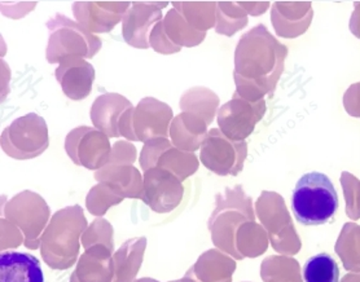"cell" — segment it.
<instances>
[{"instance_id":"1","label":"cell","mask_w":360,"mask_h":282,"mask_svg":"<svg viewBox=\"0 0 360 282\" xmlns=\"http://www.w3.org/2000/svg\"><path fill=\"white\" fill-rule=\"evenodd\" d=\"M288 49L258 25L244 34L235 52L236 92L248 101H259L271 95L284 72Z\"/></svg>"},{"instance_id":"2","label":"cell","mask_w":360,"mask_h":282,"mask_svg":"<svg viewBox=\"0 0 360 282\" xmlns=\"http://www.w3.org/2000/svg\"><path fill=\"white\" fill-rule=\"evenodd\" d=\"M87 226V219L79 205L58 210L41 234L43 262L58 271H65L78 263L81 237Z\"/></svg>"},{"instance_id":"3","label":"cell","mask_w":360,"mask_h":282,"mask_svg":"<svg viewBox=\"0 0 360 282\" xmlns=\"http://www.w3.org/2000/svg\"><path fill=\"white\" fill-rule=\"evenodd\" d=\"M248 220H255L252 198L246 196L241 186L226 188L223 193L217 196V206L209 219L214 245L232 258L243 260L236 249V234L240 226Z\"/></svg>"},{"instance_id":"4","label":"cell","mask_w":360,"mask_h":282,"mask_svg":"<svg viewBox=\"0 0 360 282\" xmlns=\"http://www.w3.org/2000/svg\"><path fill=\"white\" fill-rule=\"evenodd\" d=\"M338 194L332 180L318 171L304 174L292 194V210L302 226H323L335 218Z\"/></svg>"},{"instance_id":"5","label":"cell","mask_w":360,"mask_h":282,"mask_svg":"<svg viewBox=\"0 0 360 282\" xmlns=\"http://www.w3.org/2000/svg\"><path fill=\"white\" fill-rule=\"evenodd\" d=\"M46 25L49 32L46 51L49 64H58L69 56L92 58L101 49L103 43L98 35L61 13L52 17Z\"/></svg>"},{"instance_id":"6","label":"cell","mask_w":360,"mask_h":282,"mask_svg":"<svg viewBox=\"0 0 360 282\" xmlns=\"http://www.w3.org/2000/svg\"><path fill=\"white\" fill-rule=\"evenodd\" d=\"M255 210L274 250L287 257L298 254L302 242L295 232L284 198L275 192L264 191L255 203Z\"/></svg>"},{"instance_id":"7","label":"cell","mask_w":360,"mask_h":282,"mask_svg":"<svg viewBox=\"0 0 360 282\" xmlns=\"http://www.w3.org/2000/svg\"><path fill=\"white\" fill-rule=\"evenodd\" d=\"M0 143L3 152L13 160L37 158L49 146L47 123L39 114H26L4 129Z\"/></svg>"},{"instance_id":"8","label":"cell","mask_w":360,"mask_h":282,"mask_svg":"<svg viewBox=\"0 0 360 282\" xmlns=\"http://www.w3.org/2000/svg\"><path fill=\"white\" fill-rule=\"evenodd\" d=\"M3 214L16 224L25 236L24 245L30 250L41 248V234L49 226V207L43 197L30 191L15 196Z\"/></svg>"},{"instance_id":"9","label":"cell","mask_w":360,"mask_h":282,"mask_svg":"<svg viewBox=\"0 0 360 282\" xmlns=\"http://www.w3.org/2000/svg\"><path fill=\"white\" fill-rule=\"evenodd\" d=\"M248 157L246 141L229 140L219 129H210L201 146L200 160L219 177H238Z\"/></svg>"},{"instance_id":"10","label":"cell","mask_w":360,"mask_h":282,"mask_svg":"<svg viewBox=\"0 0 360 282\" xmlns=\"http://www.w3.org/2000/svg\"><path fill=\"white\" fill-rule=\"evenodd\" d=\"M65 150L69 158L87 169L105 167L112 154L109 137L95 127L81 126L68 134Z\"/></svg>"},{"instance_id":"11","label":"cell","mask_w":360,"mask_h":282,"mask_svg":"<svg viewBox=\"0 0 360 282\" xmlns=\"http://www.w3.org/2000/svg\"><path fill=\"white\" fill-rule=\"evenodd\" d=\"M266 100L248 101L235 91L232 100L221 106L218 112V126L221 132L233 141H245L253 134L257 123L266 113Z\"/></svg>"},{"instance_id":"12","label":"cell","mask_w":360,"mask_h":282,"mask_svg":"<svg viewBox=\"0 0 360 282\" xmlns=\"http://www.w3.org/2000/svg\"><path fill=\"white\" fill-rule=\"evenodd\" d=\"M174 174L160 167L144 171L141 201L157 214H167L179 207L184 186Z\"/></svg>"},{"instance_id":"13","label":"cell","mask_w":360,"mask_h":282,"mask_svg":"<svg viewBox=\"0 0 360 282\" xmlns=\"http://www.w3.org/2000/svg\"><path fill=\"white\" fill-rule=\"evenodd\" d=\"M162 7H167V1H134L122 18L123 39L131 47L147 49L150 47L149 34L155 25L162 18Z\"/></svg>"},{"instance_id":"14","label":"cell","mask_w":360,"mask_h":282,"mask_svg":"<svg viewBox=\"0 0 360 282\" xmlns=\"http://www.w3.org/2000/svg\"><path fill=\"white\" fill-rule=\"evenodd\" d=\"M172 108L153 97H146L134 109L132 126L138 141L147 143L155 139H167L172 127Z\"/></svg>"},{"instance_id":"15","label":"cell","mask_w":360,"mask_h":282,"mask_svg":"<svg viewBox=\"0 0 360 282\" xmlns=\"http://www.w3.org/2000/svg\"><path fill=\"white\" fill-rule=\"evenodd\" d=\"M130 7L131 4L129 1H77L73 6V11L78 24L82 25L92 34H98L112 32Z\"/></svg>"},{"instance_id":"16","label":"cell","mask_w":360,"mask_h":282,"mask_svg":"<svg viewBox=\"0 0 360 282\" xmlns=\"http://www.w3.org/2000/svg\"><path fill=\"white\" fill-rule=\"evenodd\" d=\"M55 72L66 96L74 101H81L90 96L95 81V69L81 57L69 56L58 63Z\"/></svg>"},{"instance_id":"17","label":"cell","mask_w":360,"mask_h":282,"mask_svg":"<svg viewBox=\"0 0 360 282\" xmlns=\"http://www.w3.org/2000/svg\"><path fill=\"white\" fill-rule=\"evenodd\" d=\"M112 254L115 252L103 245L87 249L78 259L77 268L69 282L115 281Z\"/></svg>"},{"instance_id":"18","label":"cell","mask_w":360,"mask_h":282,"mask_svg":"<svg viewBox=\"0 0 360 282\" xmlns=\"http://www.w3.org/2000/svg\"><path fill=\"white\" fill-rule=\"evenodd\" d=\"M271 18L278 37H300L311 24V3H275Z\"/></svg>"},{"instance_id":"19","label":"cell","mask_w":360,"mask_h":282,"mask_svg":"<svg viewBox=\"0 0 360 282\" xmlns=\"http://www.w3.org/2000/svg\"><path fill=\"white\" fill-rule=\"evenodd\" d=\"M134 108L126 97L120 94H104L98 96L91 108V121L95 129L108 137H120V120L123 113Z\"/></svg>"},{"instance_id":"20","label":"cell","mask_w":360,"mask_h":282,"mask_svg":"<svg viewBox=\"0 0 360 282\" xmlns=\"http://www.w3.org/2000/svg\"><path fill=\"white\" fill-rule=\"evenodd\" d=\"M236 268V260L229 254L219 249H212L198 258L186 276L197 282H232V274Z\"/></svg>"},{"instance_id":"21","label":"cell","mask_w":360,"mask_h":282,"mask_svg":"<svg viewBox=\"0 0 360 282\" xmlns=\"http://www.w3.org/2000/svg\"><path fill=\"white\" fill-rule=\"evenodd\" d=\"M0 282H44L41 262L27 252L3 251Z\"/></svg>"},{"instance_id":"22","label":"cell","mask_w":360,"mask_h":282,"mask_svg":"<svg viewBox=\"0 0 360 282\" xmlns=\"http://www.w3.org/2000/svg\"><path fill=\"white\" fill-rule=\"evenodd\" d=\"M207 123L198 117L196 114L184 113L179 114L174 118L170 127L172 146L180 150L195 153L205 141Z\"/></svg>"},{"instance_id":"23","label":"cell","mask_w":360,"mask_h":282,"mask_svg":"<svg viewBox=\"0 0 360 282\" xmlns=\"http://www.w3.org/2000/svg\"><path fill=\"white\" fill-rule=\"evenodd\" d=\"M147 249L146 237H135L123 243L122 246L115 251L112 263L115 271L113 282H135L139 274L140 267L144 260V254Z\"/></svg>"},{"instance_id":"24","label":"cell","mask_w":360,"mask_h":282,"mask_svg":"<svg viewBox=\"0 0 360 282\" xmlns=\"http://www.w3.org/2000/svg\"><path fill=\"white\" fill-rule=\"evenodd\" d=\"M95 179L98 183H110L124 198L141 200L143 197V178L134 165H107L95 172Z\"/></svg>"},{"instance_id":"25","label":"cell","mask_w":360,"mask_h":282,"mask_svg":"<svg viewBox=\"0 0 360 282\" xmlns=\"http://www.w3.org/2000/svg\"><path fill=\"white\" fill-rule=\"evenodd\" d=\"M269 234L255 220H248L238 228L236 249L243 258H257L263 255L269 248Z\"/></svg>"},{"instance_id":"26","label":"cell","mask_w":360,"mask_h":282,"mask_svg":"<svg viewBox=\"0 0 360 282\" xmlns=\"http://www.w3.org/2000/svg\"><path fill=\"white\" fill-rule=\"evenodd\" d=\"M164 30L167 39L176 47H195L204 41L206 32H197L175 8L165 18Z\"/></svg>"},{"instance_id":"27","label":"cell","mask_w":360,"mask_h":282,"mask_svg":"<svg viewBox=\"0 0 360 282\" xmlns=\"http://www.w3.org/2000/svg\"><path fill=\"white\" fill-rule=\"evenodd\" d=\"M335 250L346 271L360 272V226L346 223L338 236Z\"/></svg>"},{"instance_id":"28","label":"cell","mask_w":360,"mask_h":282,"mask_svg":"<svg viewBox=\"0 0 360 282\" xmlns=\"http://www.w3.org/2000/svg\"><path fill=\"white\" fill-rule=\"evenodd\" d=\"M261 277L264 282H304L300 263L281 255H272L263 260Z\"/></svg>"},{"instance_id":"29","label":"cell","mask_w":360,"mask_h":282,"mask_svg":"<svg viewBox=\"0 0 360 282\" xmlns=\"http://www.w3.org/2000/svg\"><path fill=\"white\" fill-rule=\"evenodd\" d=\"M198 166L200 162L196 154L184 152L175 146H172L160 157L156 167L167 169L179 179L180 181H184L196 172Z\"/></svg>"},{"instance_id":"30","label":"cell","mask_w":360,"mask_h":282,"mask_svg":"<svg viewBox=\"0 0 360 282\" xmlns=\"http://www.w3.org/2000/svg\"><path fill=\"white\" fill-rule=\"evenodd\" d=\"M302 276L304 282H340V268L332 255L320 252L307 259Z\"/></svg>"},{"instance_id":"31","label":"cell","mask_w":360,"mask_h":282,"mask_svg":"<svg viewBox=\"0 0 360 282\" xmlns=\"http://www.w3.org/2000/svg\"><path fill=\"white\" fill-rule=\"evenodd\" d=\"M174 8L197 32H205L215 25V3H180L175 1Z\"/></svg>"},{"instance_id":"32","label":"cell","mask_w":360,"mask_h":282,"mask_svg":"<svg viewBox=\"0 0 360 282\" xmlns=\"http://www.w3.org/2000/svg\"><path fill=\"white\" fill-rule=\"evenodd\" d=\"M123 200L124 196L115 186H112L110 183H98L87 194L86 206L90 214L103 218L107 214L108 210L121 203Z\"/></svg>"},{"instance_id":"33","label":"cell","mask_w":360,"mask_h":282,"mask_svg":"<svg viewBox=\"0 0 360 282\" xmlns=\"http://www.w3.org/2000/svg\"><path fill=\"white\" fill-rule=\"evenodd\" d=\"M218 25L215 30L221 34L232 37L235 32L241 30L248 25V12L238 4L233 3H218Z\"/></svg>"},{"instance_id":"34","label":"cell","mask_w":360,"mask_h":282,"mask_svg":"<svg viewBox=\"0 0 360 282\" xmlns=\"http://www.w3.org/2000/svg\"><path fill=\"white\" fill-rule=\"evenodd\" d=\"M81 242L84 250L103 245L109 250L115 252V242H113V226L104 218L95 219L90 226L84 231L81 237Z\"/></svg>"},{"instance_id":"35","label":"cell","mask_w":360,"mask_h":282,"mask_svg":"<svg viewBox=\"0 0 360 282\" xmlns=\"http://www.w3.org/2000/svg\"><path fill=\"white\" fill-rule=\"evenodd\" d=\"M341 184L344 188L346 215L352 220L360 219V180L350 172H342Z\"/></svg>"},{"instance_id":"36","label":"cell","mask_w":360,"mask_h":282,"mask_svg":"<svg viewBox=\"0 0 360 282\" xmlns=\"http://www.w3.org/2000/svg\"><path fill=\"white\" fill-rule=\"evenodd\" d=\"M172 146L170 140L160 137V139H155L147 141L144 144V148L140 154V166L143 167L144 171L156 167L157 162L160 160V157L167 150L170 149Z\"/></svg>"},{"instance_id":"37","label":"cell","mask_w":360,"mask_h":282,"mask_svg":"<svg viewBox=\"0 0 360 282\" xmlns=\"http://www.w3.org/2000/svg\"><path fill=\"white\" fill-rule=\"evenodd\" d=\"M136 148L129 141H117L112 148L108 165H134L136 161Z\"/></svg>"},{"instance_id":"38","label":"cell","mask_w":360,"mask_h":282,"mask_svg":"<svg viewBox=\"0 0 360 282\" xmlns=\"http://www.w3.org/2000/svg\"><path fill=\"white\" fill-rule=\"evenodd\" d=\"M22 241H25L22 231L7 219H1V250L16 249Z\"/></svg>"},{"instance_id":"39","label":"cell","mask_w":360,"mask_h":282,"mask_svg":"<svg viewBox=\"0 0 360 282\" xmlns=\"http://www.w3.org/2000/svg\"><path fill=\"white\" fill-rule=\"evenodd\" d=\"M150 47L156 49L157 52L160 53H165V55H169V53H176L179 52V47L174 46L172 41L167 39L166 34L164 30V23H158L155 26V29L150 32Z\"/></svg>"},{"instance_id":"40","label":"cell","mask_w":360,"mask_h":282,"mask_svg":"<svg viewBox=\"0 0 360 282\" xmlns=\"http://www.w3.org/2000/svg\"><path fill=\"white\" fill-rule=\"evenodd\" d=\"M345 110L354 118H360V83H355L345 92Z\"/></svg>"},{"instance_id":"41","label":"cell","mask_w":360,"mask_h":282,"mask_svg":"<svg viewBox=\"0 0 360 282\" xmlns=\"http://www.w3.org/2000/svg\"><path fill=\"white\" fill-rule=\"evenodd\" d=\"M134 109L131 108L129 110H126L123 113L121 120H120V124H118V129H120V135L123 137H126L127 140L130 141H138V139L135 136V132H134V126H132V115H134Z\"/></svg>"},{"instance_id":"42","label":"cell","mask_w":360,"mask_h":282,"mask_svg":"<svg viewBox=\"0 0 360 282\" xmlns=\"http://www.w3.org/2000/svg\"><path fill=\"white\" fill-rule=\"evenodd\" d=\"M238 6L253 16H261L263 15V12L270 7V3L269 1L267 3L262 1V3H257V4L255 3H246V4L245 3H238Z\"/></svg>"},{"instance_id":"43","label":"cell","mask_w":360,"mask_h":282,"mask_svg":"<svg viewBox=\"0 0 360 282\" xmlns=\"http://www.w3.org/2000/svg\"><path fill=\"white\" fill-rule=\"evenodd\" d=\"M350 30L360 39V3L358 1L354 4V13L350 18Z\"/></svg>"},{"instance_id":"44","label":"cell","mask_w":360,"mask_h":282,"mask_svg":"<svg viewBox=\"0 0 360 282\" xmlns=\"http://www.w3.org/2000/svg\"><path fill=\"white\" fill-rule=\"evenodd\" d=\"M341 282H360V272H350L342 277Z\"/></svg>"},{"instance_id":"45","label":"cell","mask_w":360,"mask_h":282,"mask_svg":"<svg viewBox=\"0 0 360 282\" xmlns=\"http://www.w3.org/2000/svg\"><path fill=\"white\" fill-rule=\"evenodd\" d=\"M169 282H197L196 280H193L192 277H183V278H180V280H176V281H169Z\"/></svg>"},{"instance_id":"46","label":"cell","mask_w":360,"mask_h":282,"mask_svg":"<svg viewBox=\"0 0 360 282\" xmlns=\"http://www.w3.org/2000/svg\"><path fill=\"white\" fill-rule=\"evenodd\" d=\"M135 282H160L157 281V280H153V278H149V277H144V278H139V280H136Z\"/></svg>"}]
</instances>
